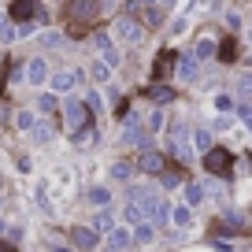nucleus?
Instances as JSON below:
<instances>
[{
	"label": "nucleus",
	"instance_id": "21",
	"mask_svg": "<svg viewBox=\"0 0 252 252\" xmlns=\"http://www.w3.org/2000/svg\"><path fill=\"white\" fill-rule=\"evenodd\" d=\"M134 171H137V163H126V159H119V163L111 167V178H119V182H123V178H130Z\"/></svg>",
	"mask_w": 252,
	"mask_h": 252
},
{
	"label": "nucleus",
	"instance_id": "4",
	"mask_svg": "<svg viewBox=\"0 0 252 252\" xmlns=\"http://www.w3.org/2000/svg\"><path fill=\"white\" fill-rule=\"evenodd\" d=\"M115 33H119V41H126V45H141V41H145V26H141V19H134V15L119 19Z\"/></svg>",
	"mask_w": 252,
	"mask_h": 252
},
{
	"label": "nucleus",
	"instance_id": "18",
	"mask_svg": "<svg viewBox=\"0 0 252 252\" xmlns=\"http://www.w3.org/2000/svg\"><path fill=\"white\" fill-rule=\"evenodd\" d=\"M93 230L96 234H111V212H93Z\"/></svg>",
	"mask_w": 252,
	"mask_h": 252
},
{
	"label": "nucleus",
	"instance_id": "19",
	"mask_svg": "<svg viewBox=\"0 0 252 252\" xmlns=\"http://www.w3.org/2000/svg\"><path fill=\"white\" fill-rule=\"evenodd\" d=\"M123 215H126V222H130V226H141V222H145V212H141L137 204H130V200H126Z\"/></svg>",
	"mask_w": 252,
	"mask_h": 252
},
{
	"label": "nucleus",
	"instance_id": "31",
	"mask_svg": "<svg viewBox=\"0 0 252 252\" xmlns=\"http://www.w3.org/2000/svg\"><path fill=\"white\" fill-rule=\"evenodd\" d=\"M182 182H186V178H182V174H178V171H167V174H163V186H167V189H174V186H182Z\"/></svg>",
	"mask_w": 252,
	"mask_h": 252
},
{
	"label": "nucleus",
	"instance_id": "11",
	"mask_svg": "<svg viewBox=\"0 0 252 252\" xmlns=\"http://www.w3.org/2000/svg\"><path fill=\"white\" fill-rule=\"evenodd\" d=\"M96 52H100V63H108V67H115V63H119V48L111 45L108 33H96Z\"/></svg>",
	"mask_w": 252,
	"mask_h": 252
},
{
	"label": "nucleus",
	"instance_id": "30",
	"mask_svg": "<svg viewBox=\"0 0 252 252\" xmlns=\"http://www.w3.org/2000/svg\"><path fill=\"white\" fill-rule=\"evenodd\" d=\"M193 56L208 60V56H215V45H212V41H200V45H197V52H193Z\"/></svg>",
	"mask_w": 252,
	"mask_h": 252
},
{
	"label": "nucleus",
	"instance_id": "5",
	"mask_svg": "<svg viewBox=\"0 0 252 252\" xmlns=\"http://www.w3.org/2000/svg\"><path fill=\"white\" fill-rule=\"evenodd\" d=\"M204 167L212 174H222V178H230V171H234V152H226V149H212L204 156Z\"/></svg>",
	"mask_w": 252,
	"mask_h": 252
},
{
	"label": "nucleus",
	"instance_id": "29",
	"mask_svg": "<svg viewBox=\"0 0 252 252\" xmlns=\"http://www.w3.org/2000/svg\"><path fill=\"white\" fill-rule=\"evenodd\" d=\"M41 111H45V115H56V96H52V93L41 96Z\"/></svg>",
	"mask_w": 252,
	"mask_h": 252
},
{
	"label": "nucleus",
	"instance_id": "16",
	"mask_svg": "<svg viewBox=\"0 0 252 252\" xmlns=\"http://www.w3.org/2000/svg\"><path fill=\"white\" fill-rule=\"evenodd\" d=\"M200 200H204V186H197V182L189 178V186H186V208L200 204Z\"/></svg>",
	"mask_w": 252,
	"mask_h": 252
},
{
	"label": "nucleus",
	"instance_id": "32",
	"mask_svg": "<svg viewBox=\"0 0 252 252\" xmlns=\"http://www.w3.org/2000/svg\"><path fill=\"white\" fill-rule=\"evenodd\" d=\"M230 104H234V100H230L226 93H219V96H215V108H219V111H230Z\"/></svg>",
	"mask_w": 252,
	"mask_h": 252
},
{
	"label": "nucleus",
	"instance_id": "15",
	"mask_svg": "<svg viewBox=\"0 0 252 252\" xmlns=\"http://www.w3.org/2000/svg\"><path fill=\"white\" fill-rule=\"evenodd\" d=\"M130 241H134V237H130V230H111V234H108V249H115V252H123Z\"/></svg>",
	"mask_w": 252,
	"mask_h": 252
},
{
	"label": "nucleus",
	"instance_id": "3",
	"mask_svg": "<svg viewBox=\"0 0 252 252\" xmlns=\"http://www.w3.org/2000/svg\"><path fill=\"white\" fill-rule=\"evenodd\" d=\"M63 119H67V130H71V134L93 126V115H89V108L82 100H67V104H63Z\"/></svg>",
	"mask_w": 252,
	"mask_h": 252
},
{
	"label": "nucleus",
	"instance_id": "36",
	"mask_svg": "<svg viewBox=\"0 0 252 252\" xmlns=\"http://www.w3.org/2000/svg\"><path fill=\"white\" fill-rule=\"evenodd\" d=\"M0 37H15V33H11V23H8V19H0Z\"/></svg>",
	"mask_w": 252,
	"mask_h": 252
},
{
	"label": "nucleus",
	"instance_id": "33",
	"mask_svg": "<svg viewBox=\"0 0 252 252\" xmlns=\"http://www.w3.org/2000/svg\"><path fill=\"white\" fill-rule=\"evenodd\" d=\"M219 56H222V60H234V41H222V48H219Z\"/></svg>",
	"mask_w": 252,
	"mask_h": 252
},
{
	"label": "nucleus",
	"instance_id": "1",
	"mask_svg": "<svg viewBox=\"0 0 252 252\" xmlns=\"http://www.w3.org/2000/svg\"><path fill=\"white\" fill-rule=\"evenodd\" d=\"M100 11H104L100 0H71V4H67V19H71L74 37H82V30H86V26L100 23Z\"/></svg>",
	"mask_w": 252,
	"mask_h": 252
},
{
	"label": "nucleus",
	"instance_id": "24",
	"mask_svg": "<svg viewBox=\"0 0 252 252\" xmlns=\"http://www.w3.org/2000/svg\"><path fill=\"white\" fill-rule=\"evenodd\" d=\"M193 145H197L200 152H212V134H208V130H197V137H193Z\"/></svg>",
	"mask_w": 252,
	"mask_h": 252
},
{
	"label": "nucleus",
	"instance_id": "25",
	"mask_svg": "<svg viewBox=\"0 0 252 252\" xmlns=\"http://www.w3.org/2000/svg\"><path fill=\"white\" fill-rule=\"evenodd\" d=\"M174 212V222H178V226H189V222H193V212H189V208H171Z\"/></svg>",
	"mask_w": 252,
	"mask_h": 252
},
{
	"label": "nucleus",
	"instance_id": "39",
	"mask_svg": "<svg viewBox=\"0 0 252 252\" xmlns=\"http://www.w3.org/2000/svg\"><path fill=\"white\" fill-rule=\"evenodd\" d=\"M0 252H15V245H11V241H0Z\"/></svg>",
	"mask_w": 252,
	"mask_h": 252
},
{
	"label": "nucleus",
	"instance_id": "7",
	"mask_svg": "<svg viewBox=\"0 0 252 252\" xmlns=\"http://www.w3.org/2000/svg\"><path fill=\"white\" fill-rule=\"evenodd\" d=\"M130 11H134V19L141 15V26H159V8H156V0H130Z\"/></svg>",
	"mask_w": 252,
	"mask_h": 252
},
{
	"label": "nucleus",
	"instance_id": "38",
	"mask_svg": "<svg viewBox=\"0 0 252 252\" xmlns=\"http://www.w3.org/2000/svg\"><path fill=\"white\" fill-rule=\"evenodd\" d=\"M241 119L249 123V130H252V111H249V108H241Z\"/></svg>",
	"mask_w": 252,
	"mask_h": 252
},
{
	"label": "nucleus",
	"instance_id": "23",
	"mask_svg": "<svg viewBox=\"0 0 252 252\" xmlns=\"http://www.w3.org/2000/svg\"><path fill=\"white\" fill-rule=\"evenodd\" d=\"M89 71H93V78H96V82H100V86H104V82H108V78H111V67H108V63H100V60H96V63H93V67H89Z\"/></svg>",
	"mask_w": 252,
	"mask_h": 252
},
{
	"label": "nucleus",
	"instance_id": "28",
	"mask_svg": "<svg viewBox=\"0 0 252 252\" xmlns=\"http://www.w3.org/2000/svg\"><path fill=\"white\" fill-rule=\"evenodd\" d=\"M41 45H45V48H60L63 37H60V33H41Z\"/></svg>",
	"mask_w": 252,
	"mask_h": 252
},
{
	"label": "nucleus",
	"instance_id": "9",
	"mask_svg": "<svg viewBox=\"0 0 252 252\" xmlns=\"http://www.w3.org/2000/svg\"><path fill=\"white\" fill-rule=\"evenodd\" d=\"M71 241H74V249L93 252L96 241H100V234H96V230H86V226H71Z\"/></svg>",
	"mask_w": 252,
	"mask_h": 252
},
{
	"label": "nucleus",
	"instance_id": "26",
	"mask_svg": "<svg viewBox=\"0 0 252 252\" xmlns=\"http://www.w3.org/2000/svg\"><path fill=\"white\" fill-rule=\"evenodd\" d=\"M15 126H19V130H30V134H33V115H30V111H19V115H15Z\"/></svg>",
	"mask_w": 252,
	"mask_h": 252
},
{
	"label": "nucleus",
	"instance_id": "12",
	"mask_svg": "<svg viewBox=\"0 0 252 252\" xmlns=\"http://www.w3.org/2000/svg\"><path fill=\"white\" fill-rule=\"evenodd\" d=\"M26 78H30L33 86H45V82H48V63L41 60V56H37V60H30V63H26Z\"/></svg>",
	"mask_w": 252,
	"mask_h": 252
},
{
	"label": "nucleus",
	"instance_id": "37",
	"mask_svg": "<svg viewBox=\"0 0 252 252\" xmlns=\"http://www.w3.org/2000/svg\"><path fill=\"white\" fill-rule=\"evenodd\" d=\"M159 126H163V115H159V111H156V115L149 119V130H159Z\"/></svg>",
	"mask_w": 252,
	"mask_h": 252
},
{
	"label": "nucleus",
	"instance_id": "8",
	"mask_svg": "<svg viewBox=\"0 0 252 252\" xmlns=\"http://www.w3.org/2000/svg\"><path fill=\"white\" fill-rule=\"evenodd\" d=\"M137 171H145V174H163V171H167V159H163V152H156V149H145L141 156H137Z\"/></svg>",
	"mask_w": 252,
	"mask_h": 252
},
{
	"label": "nucleus",
	"instance_id": "17",
	"mask_svg": "<svg viewBox=\"0 0 252 252\" xmlns=\"http://www.w3.org/2000/svg\"><path fill=\"white\" fill-rule=\"evenodd\" d=\"M152 237H156L152 222H141V226H134V245H152Z\"/></svg>",
	"mask_w": 252,
	"mask_h": 252
},
{
	"label": "nucleus",
	"instance_id": "42",
	"mask_svg": "<svg viewBox=\"0 0 252 252\" xmlns=\"http://www.w3.org/2000/svg\"><path fill=\"white\" fill-rule=\"evenodd\" d=\"M0 189H4V174H0Z\"/></svg>",
	"mask_w": 252,
	"mask_h": 252
},
{
	"label": "nucleus",
	"instance_id": "41",
	"mask_svg": "<svg viewBox=\"0 0 252 252\" xmlns=\"http://www.w3.org/2000/svg\"><path fill=\"white\" fill-rule=\"evenodd\" d=\"M249 48H252V30H249Z\"/></svg>",
	"mask_w": 252,
	"mask_h": 252
},
{
	"label": "nucleus",
	"instance_id": "34",
	"mask_svg": "<svg viewBox=\"0 0 252 252\" xmlns=\"http://www.w3.org/2000/svg\"><path fill=\"white\" fill-rule=\"evenodd\" d=\"M33 137H37V141H48L52 134H48V126H33Z\"/></svg>",
	"mask_w": 252,
	"mask_h": 252
},
{
	"label": "nucleus",
	"instance_id": "35",
	"mask_svg": "<svg viewBox=\"0 0 252 252\" xmlns=\"http://www.w3.org/2000/svg\"><path fill=\"white\" fill-rule=\"evenodd\" d=\"M241 93L252 96V74H245V78H241Z\"/></svg>",
	"mask_w": 252,
	"mask_h": 252
},
{
	"label": "nucleus",
	"instance_id": "13",
	"mask_svg": "<svg viewBox=\"0 0 252 252\" xmlns=\"http://www.w3.org/2000/svg\"><path fill=\"white\" fill-rule=\"evenodd\" d=\"M74 86H78V74H74V71H56L52 74V89H56V93H71Z\"/></svg>",
	"mask_w": 252,
	"mask_h": 252
},
{
	"label": "nucleus",
	"instance_id": "2",
	"mask_svg": "<svg viewBox=\"0 0 252 252\" xmlns=\"http://www.w3.org/2000/svg\"><path fill=\"white\" fill-rule=\"evenodd\" d=\"M126 200H130V204H137V208H141V212L149 215L152 222H159V226H163V222L171 219V208H167L163 200H159L156 193H152V189H145V186L130 189V197H126Z\"/></svg>",
	"mask_w": 252,
	"mask_h": 252
},
{
	"label": "nucleus",
	"instance_id": "27",
	"mask_svg": "<svg viewBox=\"0 0 252 252\" xmlns=\"http://www.w3.org/2000/svg\"><path fill=\"white\" fill-rule=\"evenodd\" d=\"M71 137H74V145H93V126H86V130H78Z\"/></svg>",
	"mask_w": 252,
	"mask_h": 252
},
{
	"label": "nucleus",
	"instance_id": "6",
	"mask_svg": "<svg viewBox=\"0 0 252 252\" xmlns=\"http://www.w3.org/2000/svg\"><path fill=\"white\" fill-rule=\"evenodd\" d=\"M45 19L37 0H11V23H30V19Z\"/></svg>",
	"mask_w": 252,
	"mask_h": 252
},
{
	"label": "nucleus",
	"instance_id": "40",
	"mask_svg": "<svg viewBox=\"0 0 252 252\" xmlns=\"http://www.w3.org/2000/svg\"><path fill=\"white\" fill-rule=\"evenodd\" d=\"M52 252H67V249H60V245H52Z\"/></svg>",
	"mask_w": 252,
	"mask_h": 252
},
{
	"label": "nucleus",
	"instance_id": "22",
	"mask_svg": "<svg viewBox=\"0 0 252 252\" xmlns=\"http://www.w3.org/2000/svg\"><path fill=\"white\" fill-rule=\"evenodd\" d=\"M89 197H93V204L96 208H108L111 204V189H104V186H96L93 193H89Z\"/></svg>",
	"mask_w": 252,
	"mask_h": 252
},
{
	"label": "nucleus",
	"instance_id": "14",
	"mask_svg": "<svg viewBox=\"0 0 252 252\" xmlns=\"http://www.w3.org/2000/svg\"><path fill=\"white\" fill-rule=\"evenodd\" d=\"M174 71H178L182 82H193V78H197V56H186V60H178V67H174Z\"/></svg>",
	"mask_w": 252,
	"mask_h": 252
},
{
	"label": "nucleus",
	"instance_id": "20",
	"mask_svg": "<svg viewBox=\"0 0 252 252\" xmlns=\"http://www.w3.org/2000/svg\"><path fill=\"white\" fill-rule=\"evenodd\" d=\"M149 96H152V100H159V104H167L174 96V89H167L163 82H156V86H149Z\"/></svg>",
	"mask_w": 252,
	"mask_h": 252
},
{
	"label": "nucleus",
	"instance_id": "10",
	"mask_svg": "<svg viewBox=\"0 0 252 252\" xmlns=\"http://www.w3.org/2000/svg\"><path fill=\"white\" fill-rule=\"evenodd\" d=\"M174 60H178V56H174L171 48H163V52H159L156 60H152V74H156V82H163L167 74L174 71Z\"/></svg>",
	"mask_w": 252,
	"mask_h": 252
},
{
	"label": "nucleus",
	"instance_id": "43",
	"mask_svg": "<svg viewBox=\"0 0 252 252\" xmlns=\"http://www.w3.org/2000/svg\"><path fill=\"white\" fill-rule=\"evenodd\" d=\"M104 252H115V249H104Z\"/></svg>",
	"mask_w": 252,
	"mask_h": 252
}]
</instances>
